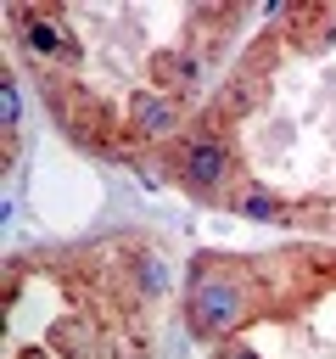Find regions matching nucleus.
Listing matches in <instances>:
<instances>
[{"instance_id": "f257e3e1", "label": "nucleus", "mask_w": 336, "mask_h": 359, "mask_svg": "<svg viewBox=\"0 0 336 359\" xmlns=\"http://www.w3.org/2000/svg\"><path fill=\"white\" fill-rule=\"evenodd\" d=\"M11 286L39 292L45 314L39 348L6 359H151L157 303L168 297V264L146 236H106L78 247H39L11 258Z\"/></svg>"}]
</instances>
